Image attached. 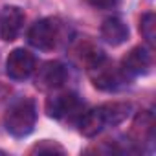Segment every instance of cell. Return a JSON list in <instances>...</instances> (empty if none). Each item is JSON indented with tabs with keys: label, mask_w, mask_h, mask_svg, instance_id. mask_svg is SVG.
Here are the masks:
<instances>
[{
	"label": "cell",
	"mask_w": 156,
	"mask_h": 156,
	"mask_svg": "<svg viewBox=\"0 0 156 156\" xmlns=\"http://www.w3.org/2000/svg\"><path fill=\"white\" fill-rule=\"evenodd\" d=\"M37 123V107L30 98H20L8 108L4 116V127L13 138H26L33 132Z\"/></svg>",
	"instance_id": "1"
},
{
	"label": "cell",
	"mask_w": 156,
	"mask_h": 156,
	"mask_svg": "<svg viewBox=\"0 0 156 156\" xmlns=\"http://www.w3.org/2000/svg\"><path fill=\"white\" fill-rule=\"evenodd\" d=\"M152 66V55L145 46H134L123 59L121 68L127 75H145Z\"/></svg>",
	"instance_id": "7"
},
{
	"label": "cell",
	"mask_w": 156,
	"mask_h": 156,
	"mask_svg": "<svg viewBox=\"0 0 156 156\" xmlns=\"http://www.w3.org/2000/svg\"><path fill=\"white\" fill-rule=\"evenodd\" d=\"M62 41V24L59 19L46 17L37 20L28 31V42L42 51H51Z\"/></svg>",
	"instance_id": "2"
},
{
	"label": "cell",
	"mask_w": 156,
	"mask_h": 156,
	"mask_svg": "<svg viewBox=\"0 0 156 156\" xmlns=\"http://www.w3.org/2000/svg\"><path fill=\"white\" fill-rule=\"evenodd\" d=\"M77 123H79L81 134L87 136V138L98 136L107 127L105 118H103V112H101V107H96V108H92L88 112H83V116L79 118V121H77Z\"/></svg>",
	"instance_id": "10"
},
{
	"label": "cell",
	"mask_w": 156,
	"mask_h": 156,
	"mask_svg": "<svg viewBox=\"0 0 156 156\" xmlns=\"http://www.w3.org/2000/svg\"><path fill=\"white\" fill-rule=\"evenodd\" d=\"M101 37L110 46H119L129 39V26L119 17H108L101 24Z\"/></svg>",
	"instance_id": "9"
},
{
	"label": "cell",
	"mask_w": 156,
	"mask_h": 156,
	"mask_svg": "<svg viewBox=\"0 0 156 156\" xmlns=\"http://www.w3.org/2000/svg\"><path fill=\"white\" fill-rule=\"evenodd\" d=\"M37 75H35V85L41 90H57L64 85L66 81V66L61 61H48L44 62L41 68H35Z\"/></svg>",
	"instance_id": "6"
},
{
	"label": "cell",
	"mask_w": 156,
	"mask_h": 156,
	"mask_svg": "<svg viewBox=\"0 0 156 156\" xmlns=\"http://www.w3.org/2000/svg\"><path fill=\"white\" fill-rule=\"evenodd\" d=\"M88 2L94 8H99V9H112L119 4V0H88Z\"/></svg>",
	"instance_id": "16"
},
{
	"label": "cell",
	"mask_w": 156,
	"mask_h": 156,
	"mask_svg": "<svg viewBox=\"0 0 156 156\" xmlns=\"http://www.w3.org/2000/svg\"><path fill=\"white\" fill-rule=\"evenodd\" d=\"M24 26V11L17 6H6L0 13V37L6 42H11L19 37Z\"/></svg>",
	"instance_id": "8"
},
{
	"label": "cell",
	"mask_w": 156,
	"mask_h": 156,
	"mask_svg": "<svg viewBox=\"0 0 156 156\" xmlns=\"http://www.w3.org/2000/svg\"><path fill=\"white\" fill-rule=\"evenodd\" d=\"M79 59H81V62H83L87 68H92V66L98 64L101 59H105V53H103L101 48H98V46L87 42V44H81V48H79Z\"/></svg>",
	"instance_id": "13"
},
{
	"label": "cell",
	"mask_w": 156,
	"mask_h": 156,
	"mask_svg": "<svg viewBox=\"0 0 156 156\" xmlns=\"http://www.w3.org/2000/svg\"><path fill=\"white\" fill-rule=\"evenodd\" d=\"M30 152L31 154H53V152H59V154H64L66 151H64V147L62 145H59L57 141H50V140H42V141H39V143H35L31 149H30Z\"/></svg>",
	"instance_id": "15"
},
{
	"label": "cell",
	"mask_w": 156,
	"mask_h": 156,
	"mask_svg": "<svg viewBox=\"0 0 156 156\" xmlns=\"http://www.w3.org/2000/svg\"><path fill=\"white\" fill-rule=\"evenodd\" d=\"M46 114L53 119H77L83 116V101L73 92H59L46 99Z\"/></svg>",
	"instance_id": "4"
},
{
	"label": "cell",
	"mask_w": 156,
	"mask_h": 156,
	"mask_svg": "<svg viewBox=\"0 0 156 156\" xmlns=\"http://www.w3.org/2000/svg\"><path fill=\"white\" fill-rule=\"evenodd\" d=\"M130 110H132L130 103H123V101H114V103L101 105V112H103L107 127H116V125L123 123L129 118Z\"/></svg>",
	"instance_id": "11"
},
{
	"label": "cell",
	"mask_w": 156,
	"mask_h": 156,
	"mask_svg": "<svg viewBox=\"0 0 156 156\" xmlns=\"http://www.w3.org/2000/svg\"><path fill=\"white\" fill-rule=\"evenodd\" d=\"M140 33L147 41L149 46H154V39H156V17H154V13H145L140 19Z\"/></svg>",
	"instance_id": "14"
},
{
	"label": "cell",
	"mask_w": 156,
	"mask_h": 156,
	"mask_svg": "<svg viewBox=\"0 0 156 156\" xmlns=\"http://www.w3.org/2000/svg\"><path fill=\"white\" fill-rule=\"evenodd\" d=\"M88 75H90L94 87L99 88V90H105V92L119 90L129 83V75L123 72V68L116 66L107 57L101 59L92 68H88Z\"/></svg>",
	"instance_id": "3"
},
{
	"label": "cell",
	"mask_w": 156,
	"mask_h": 156,
	"mask_svg": "<svg viewBox=\"0 0 156 156\" xmlns=\"http://www.w3.org/2000/svg\"><path fill=\"white\" fill-rule=\"evenodd\" d=\"M132 136L136 141H151L154 136V118L151 112H141L132 123Z\"/></svg>",
	"instance_id": "12"
},
{
	"label": "cell",
	"mask_w": 156,
	"mask_h": 156,
	"mask_svg": "<svg viewBox=\"0 0 156 156\" xmlns=\"http://www.w3.org/2000/svg\"><path fill=\"white\" fill-rule=\"evenodd\" d=\"M37 68V59L31 51L24 48H17L8 55L6 61V73L15 81H24L35 72Z\"/></svg>",
	"instance_id": "5"
}]
</instances>
